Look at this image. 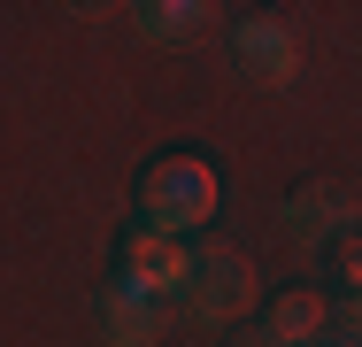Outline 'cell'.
Listing matches in <instances>:
<instances>
[{
  "mask_svg": "<svg viewBox=\"0 0 362 347\" xmlns=\"http://www.w3.org/2000/svg\"><path fill=\"white\" fill-rule=\"evenodd\" d=\"M139 208H146L154 232H185V224H201L216 208V178L193 154H162V162H146V178H139Z\"/></svg>",
  "mask_w": 362,
  "mask_h": 347,
  "instance_id": "6da1fadb",
  "label": "cell"
},
{
  "mask_svg": "<svg viewBox=\"0 0 362 347\" xmlns=\"http://www.w3.org/2000/svg\"><path fill=\"white\" fill-rule=\"evenodd\" d=\"M185 301L216 324H247V301H255V263L247 247L231 239H201L193 247V278H185Z\"/></svg>",
  "mask_w": 362,
  "mask_h": 347,
  "instance_id": "7a4b0ae2",
  "label": "cell"
},
{
  "mask_svg": "<svg viewBox=\"0 0 362 347\" xmlns=\"http://www.w3.org/2000/svg\"><path fill=\"white\" fill-rule=\"evenodd\" d=\"M124 278L139 285L146 301L185 293V278H193V247H185L177 232H154V224H139V232L124 239Z\"/></svg>",
  "mask_w": 362,
  "mask_h": 347,
  "instance_id": "3957f363",
  "label": "cell"
},
{
  "mask_svg": "<svg viewBox=\"0 0 362 347\" xmlns=\"http://www.w3.org/2000/svg\"><path fill=\"white\" fill-rule=\"evenodd\" d=\"M355 208H362L355 186H339V178H300V186L286 193V232L300 239V247H316V239H339Z\"/></svg>",
  "mask_w": 362,
  "mask_h": 347,
  "instance_id": "277c9868",
  "label": "cell"
},
{
  "mask_svg": "<svg viewBox=\"0 0 362 347\" xmlns=\"http://www.w3.org/2000/svg\"><path fill=\"white\" fill-rule=\"evenodd\" d=\"M231 62L247 69L255 85H286L293 69H300V47H293V31L278 16H239V31H231Z\"/></svg>",
  "mask_w": 362,
  "mask_h": 347,
  "instance_id": "5b68a950",
  "label": "cell"
},
{
  "mask_svg": "<svg viewBox=\"0 0 362 347\" xmlns=\"http://www.w3.org/2000/svg\"><path fill=\"white\" fill-rule=\"evenodd\" d=\"M100 332H108V347H154L162 340V309L146 301L132 278H108L100 285Z\"/></svg>",
  "mask_w": 362,
  "mask_h": 347,
  "instance_id": "8992f818",
  "label": "cell"
},
{
  "mask_svg": "<svg viewBox=\"0 0 362 347\" xmlns=\"http://www.w3.org/2000/svg\"><path fill=\"white\" fill-rule=\"evenodd\" d=\"M270 340L278 347H324L332 340V301L316 293V285H286V293H270Z\"/></svg>",
  "mask_w": 362,
  "mask_h": 347,
  "instance_id": "52a82bcc",
  "label": "cell"
},
{
  "mask_svg": "<svg viewBox=\"0 0 362 347\" xmlns=\"http://www.w3.org/2000/svg\"><path fill=\"white\" fill-rule=\"evenodd\" d=\"M209 16H216L209 0H139L132 8V23H139L146 39H201Z\"/></svg>",
  "mask_w": 362,
  "mask_h": 347,
  "instance_id": "ba28073f",
  "label": "cell"
},
{
  "mask_svg": "<svg viewBox=\"0 0 362 347\" xmlns=\"http://www.w3.org/2000/svg\"><path fill=\"white\" fill-rule=\"evenodd\" d=\"M332 263H339V285L362 301V232H339L332 239Z\"/></svg>",
  "mask_w": 362,
  "mask_h": 347,
  "instance_id": "9c48e42d",
  "label": "cell"
},
{
  "mask_svg": "<svg viewBox=\"0 0 362 347\" xmlns=\"http://www.w3.org/2000/svg\"><path fill=\"white\" fill-rule=\"evenodd\" d=\"M223 347H278V340H270V324H239V332H223Z\"/></svg>",
  "mask_w": 362,
  "mask_h": 347,
  "instance_id": "30bf717a",
  "label": "cell"
},
{
  "mask_svg": "<svg viewBox=\"0 0 362 347\" xmlns=\"http://www.w3.org/2000/svg\"><path fill=\"white\" fill-rule=\"evenodd\" d=\"M324 347H332V340H324Z\"/></svg>",
  "mask_w": 362,
  "mask_h": 347,
  "instance_id": "8fae6325",
  "label": "cell"
}]
</instances>
